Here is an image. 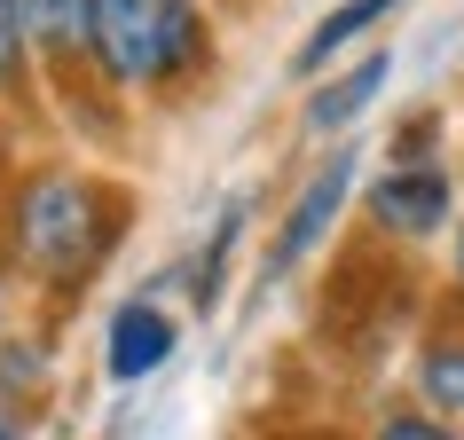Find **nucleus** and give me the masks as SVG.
<instances>
[{"mask_svg":"<svg viewBox=\"0 0 464 440\" xmlns=\"http://www.w3.org/2000/svg\"><path fill=\"white\" fill-rule=\"evenodd\" d=\"M119 236H126V196L87 181V173H40L16 196V252L32 275H48L63 292H79L111 260Z\"/></svg>","mask_w":464,"mask_h":440,"instance_id":"obj_2","label":"nucleus"},{"mask_svg":"<svg viewBox=\"0 0 464 440\" xmlns=\"http://www.w3.org/2000/svg\"><path fill=\"white\" fill-rule=\"evenodd\" d=\"M417 409H433L440 425L464 433V322H440L417 346Z\"/></svg>","mask_w":464,"mask_h":440,"instance_id":"obj_7","label":"nucleus"},{"mask_svg":"<svg viewBox=\"0 0 464 440\" xmlns=\"http://www.w3.org/2000/svg\"><path fill=\"white\" fill-rule=\"evenodd\" d=\"M237 236H245V196H237V205H220V228H213V244H205V268H197V307H213V299H220Z\"/></svg>","mask_w":464,"mask_h":440,"instance_id":"obj_10","label":"nucleus"},{"mask_svg":"<svg viewBox=\"0 0 464 440\" xmlns=\"http://www.w3.org/2000/svg\"><path fill=\"white\" fill-rule=\"evenodd\" d=\"M457 307H464V213H457Z\"/></svg>","mask_w":464,"mask_h":440,"instance_id":"obj_13","label":"nucleus"},{"mask_svg":"<svg viewBox=\"0 0 464 440\" xmlns=\"http://www.w3.org/2000/svg\"><path fill=\"white\" fill-rule=\"evenodd\" d=\"M386 72H393V55H386V48H370L354 72H339L331 87H315V95H307V119H299V126H307V134H339V126H354L370 102H378Z\"/></svg>","mask_w":464,"mask_h":440,"instance_id":"obj_8","label":"nucleus"},{"mask_svg":"<svg viewBox=\"0 0 464 440\" xmlns=\"http://www.w3.org/2000/svg\"><path fill=\"white\" fill-rule=\"evenodd\" d=\"M173 346H181V322L158 299H126L119 315H111V330H102V369L119 386H142V378H158L173 362Z\"/></svg>","mask_w":464,"mask_h":440,"instance_id":"obj_5","label":"nucleus"},{"mask_svg":"<svg viewBox=\"0 0 464 440\" xmlns=\"http://www.w3.org/2000/svg\"><path fill=\"white\" fill-rule=\"evenodd\" d=\"M95 72L134 95H189L213 79L205 0H95Z\"/></svg>","mask_w":464,"mask_h":440,"instance_id":"obj_1","label":"nucleus"},{"mask_svg":"<svg viewBox=\"0 0 464 440\" xmlns=\"http://www.w3.org/2000/svg\"><path fill=\"white\" fill-rule=\"evenodd\" d=\"M24 8V40L55 79L95 72V0H16Z\"/></svg>","mask_w":464,"mask_h":440,"instance_id":"obj_6","label":"nucleus"},{"mask_svg":"<svg viewBox=\"0 0 464 440\" xmlns=\"http://www.w3.org/2000/svg\"><path fill=\"white\" fill-rule=\"evenodd\" d=\"M354 158H362V149L339 142L315 173H307V181H299V196L284 205V220H276V244H268V260H260V292H252V299L284 292V283L307 268V252H323L331 220H339V213H346V196H354Z\"/></svg>","mask_w":464,"mask_h":440,"instance_id":"obj_3","label":"nucleus"},{"mask_svg":"<svg viewBox=\"0 0 464 440\" xmlns=\"http://www.w3.org/2000/svg\"><path fill=\"white\" fill-rule=\"evenodd\" d=\"M32 79V40H24V8L0 0V95H24Z\"/></svg>","mask_w":464,"mask_h":440,"instance_id":"obj_11","label":"nucleus"},{"mask_svg":"<svg viewBox=\"0 0 464 440\" xmlns=\"http://www.w3.org/2000/svg\"><path fill=\"white\" fill-rule=\"evenodd\" d=\"M0 440H32V433H24V425H16V416H0Z\"/></svg>","mask_w":464,"mask_h":440,"instance_id":"obj_14","label":"nucleus"},{"mask_svg":"<svg viewBox=\"0 0 464 440\" xmlns=\"http://www.w3.org/2000/svg\"><path fill=\"white\" fill-rule=\"evenodd\" d=\"M228 8H245V0H228Z\"/></svg>","mask_w":464,"mask_h":440,"instance_id":"obj_15","label":"nucleus"},{"mask_svg":"<svg viewBox=\"0 0 464 440\" xmlns=\"http://www.w3.org/2000/svg\"><path fill=\"white\" fill-rule=\"evenodd\" d=\"M457 220V181L425 158V166H386L370 181V228L386 244H433Z\"/></svg>","mask_w":464,"mask_h":440,"instance_id":"obj_4","label":"nucleus"},{"mask_svg":"<svg viewBox=\"0 0 464 440\" xmlns=\"http://www.w3.org/2000/svg\"><path fill=\"white\" fill-rule=\"evenodd\" d=\"M370 440H464L457 425H440L433 409H417V401H401V409H386L378 425H370Z\"/></svg>","mask_w":464,"mask_h":440,"instance_id":"obj_12","label":"nucleus"},{"mask_svg":"<svg viewBox=\"0 0 464 440\" xmlns=\"http://www.w3.org/2000/svg\"><path fill=\"white\" fill-rule=\"evenodd\" d=\"M393 8H401V0H346V8H331V16H323L315 32H307V40H299V55H292V72L307 79V72H323V63H331V55L346 48V40H362V32H378L393 16Z\"/></svg>","mask_w":464,"mask_h":440,"instance_id":"obj_9","label":"nucleus"}]
</instances>
